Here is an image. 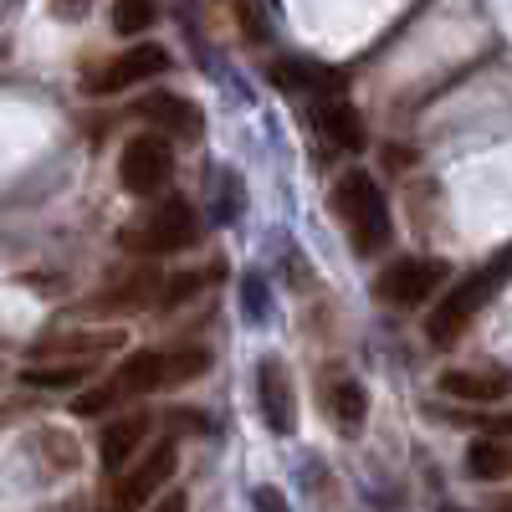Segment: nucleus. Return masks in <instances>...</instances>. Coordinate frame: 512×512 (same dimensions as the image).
<instances>
[{
	"label": "nucleus",
	"mask_w": 512,
	"mask_h": 512,
	"mask_svg": "<svg viewBox=\"0 0 512 512\" xmlns=\"http://www.w3.org/2000/svg\"><path fill=\"white\" fill-rule=\"evenodd\" d=\"M441 282H446V262H436V256H400V262L379 272L374 297L390 308H420Z\"/></svg>",
	"instance_id": "nucleus-6"
},
{
	"label": "nucleus",
	"mask_w": 512,
	"mask_h": 512,
	"mask_svg": "<svg viewBox=\"0 0 512 512\" xmlns=\"http://www.w3.org/2000/svg\"><path fill=\"white\" fill-rule=\"evenodd\" d=\"M154 16H159L154 0H113V31H118V36H139V31H149Z\"/></svg>",
	"instance_id": "nucleus-21"
},
{
	"label": "nucleus",
	"mask_w": 512,
	"mask_h": 512,
	"mask_svg": "<svg viewBox=\"0 0 512 512\" xmlns=\"http://www.w3.org/2000/svg\"><path fill=\"white\" fill-rule=\"evenodd\" d=\"M497 512H512V497H502V502H497Z\"/></svg>",
	"instance_id": "nucleus-26"
},
{
	"label": "nucleus",
	"mask_w": 512,
	"mask_h": 512,
	"mask_svg": "<svg viewBox=\"0 0 512 512\" xmlns=\"http://www.w3.org/2000/svg\"><path fill=\"white\" fill-rule=\"evenodd\" d=\"M169 72V52L154 47V41H134L123 57H113L108 67L88 72L82 77V93H93V98H108V93H128V88H139V82H154Z\"/></svg>",
	"instance_id": "nucleus-5"
},
{
	"label": "nucleus",
	"mask_w": 512,
	"mask_h": 512,
	"mask_svg": "<svg viewBox=\"0 0 512 512\" xmlns=\"http://www.w3.org/2000/svg\"><path fill=\"white\" fill-rule=\"evenodd\" d=\"M466 472H472L477 482L512 477V441H472L466 446Z\"/></svg>",
	"instance_id": "nucleus-16"
},
{
	"label": "nucleus",
	"mask_w": 512,
	"mask_h": 512,
	"mask_svg": "<svg viewBox=\"0 0 512 512\" xmlns=\"http://www.w3.org/2000/svg\"><path fill=\"white\" fill-rule=\"evenodd\" d=\"M31 390H77L82 379H88V364H31L26 374H21Z\"/></svg>",
	"instance_id": "nucleus-19"
},
{
	"label": "nucleus",
	"mask_w": 512,
	"mask_h": 512,
	"mask_svg": "<svg viewBox=\"0 0 512 512\" xmlns=\"http://www.w3.org/2000/svg\"><path fill=\"white\" fill-rule=\"evenodd\" d=\"M139 113H144L154 128H164V134H175V139H200V128H205L200 108H195L190 98H180V93H149V98L139 103Z\"/></svg>",
	"instance_id": "nucleus-11"
},
{
	"label": "nucleus",
	"mask_w": 512,
	"mask_h": 512,
	"mask_svg": "<svg viewBox=\"0 0 512 512\" xmlns=\"http://www.w3.org/2000/svg\"><path fill=\"white\" fill-rule=\"evenodd\" d=\"M323 405H328V420L338 425L344 436H359L364 431V420H369V395H364V384L354 374H328L323 379Z\"/></svg>",
	"instance_id": "nucleus-9"
},
{
	"label": "nucleus",
	"mask_w": 512,
	"mask_h": 512,
	"mask_svg": "<svg viewBox=\"0 0 512 512\" xmlns=\"http://www.w3.org/2000/svg\"><path fill=\"white\" fill-rule=\"evenodd\" d=\"M205 287V272H175V277H159V292H154V308L159 313H175L185 308L190 297Z\"/></svg>",
	"instance_id": "nucleus-18"
},
{
	"label": "nucleus",
	"mask_w": 512,
	"mask_h": 512,
	"mask_svg": "<svg viewBox=\"0 0 512 512\" xmlns=\"http://www.w3.org/2000/svg\"><path fill=\"white\" fill-rule=\"evenodd\" d=\"M128 338H123V328H82V333H62V338H52V344H41V354H113V349H123Z\"/></svg>",
	"instance_id": "nucleus-17"
},
{
	"label": "nucleus",
	"mask_w": 512,
	"mask_h": 512,
	"mask_svg": "<svg viewBox=\"0 0 512 512\" xmlns=\"http://www.w3.org/2000/svg\"><path fill=\"white\" fill-rule=\"evenodd\" d=\"M175 466H180V446L175 441H159V446H149L144 451V461L128 472L118 487H113V497H108V507L103 512H139L169 477H175Z\"/></svg>",
	"instance_id": "nucleus-7"
},
{
	"label": "nucleus",
	"mask_w": 512,
	"mask_h": 512,
	"mask_svg": "<svg viewBox=\"0 0 512 512\" xmlns=\"http://www.w3.org/2000/svg\"><path fill=\"white\" fill-rule=\"evenodd\" d=\"M333 216L344 221L359 256H374L390 241V200H384L379 180L364 175V169H349V175L333 185Z\"/></svg>",
	"instance_id": "nucleus-1"
},
{
	"label": "nucleus",
	"mask_w": 512,
	"mask_h": 512,
	"mask_svg": "<svg viewBox=\"0 0 512 512\" xmlns=\"http://www.w3.org/2000/svg\"><path fill=\"white\" fill-rule=\"evenodd\" d=\"M154 512H190V497H185V492H164V497L154 502Z\"/></svg>",
	"instance_id": "nucleus-25"
},
{
	"label": "nucleus",
	"mask_w": 512,
	"mask_h": 512,
	"mask_svg": "<svg viewBox=\"0 0 512 512\" xmlns=\"http://www.w3.org/2000/svg\"><path fill=\"white\" fill-rule=\"evenodd\" d=\"M256 405H262V415H267V425L277 436L297 431V400H292V379H287L282 359H262V364H256Z\"/></svg>",
	"instance_id": "nucleus-8"
},
{
	"label": "nucleus",
	"mask_w": 512,
	"mask_h": 512,
	"mask_svg": "<svg viewBox=\"0 0 512 512\" xmlns=\"http://www.w3.org/2000/svg\"><path fill=\"white\" fill-rule=\"evenodd\" d=\"M251 502H256V512H292V507H287V497H282L277 487H256V492H251Z\"/></svg>",
	"instance_id": "nucleus-23"
},
{
	"label": "nucleus",
	"mask_w": 512,
	"mask_h": 512,
	"mask_svg": "<svg viewBox=\"0 0 512 512\" xmlns=\"http://www.w3.org/2000/svg\"><path fill=\"white\" fill-rule=\"evenodd\" d=\"M169 175H175V149L159 134H134L118 149V185L134 200H154L169 190Z\"/></svg>",
	"instance_id": "nucleus-4"
},
{
	"label": "nucleus",
	"mask_w": 512,
	"mask_h": 512,
	"mask_svg": "<svg viewBox=\"0 0 512 512\" xmlns=\"http://www.w3.org/2000/svg\"><path fill=\"white\" fill-rule=\"evenodd\" d=\"M144 436H149V415H118L98 441V456H103L108 472H123V466L134 461V451L144 446Z\"/></svg>",
	"instance_id": "nucleus-12"
},
{
	"label": "nucleus",
	"mask_w": 512,
	"mask_h": 512,
	"mask_svg": "<svg viewBox=\"0 0 512 512\" xmlns=\"http://www.w3.org/2000/svg\"><path fill=\"white\" fill-rule=\"evenodd\" d=\"M507 267H512V262L482 267V272H472V277H466V282H461L456 292H446L441 303H436V313L425 318V338H431L436 349H451L456 338L466 333V323L477 318V308H482L487 297H492V292H497V287L507 282Z\"/></svg>",
	"instance_id": "nucleus-3"
},
{
	"label": "nucleus",
	"mask_w": 512,
	"mask_h": 512,
	"mask_svg": "<svg viewBox=\"0 0 512 512\" xmlns=\"http://www.w3.org/2000/svg\"><path fill=\"white\" fill-rule=\"evenodd\" d=\"M113 400H118V390H113V384H98V390H82V395L72 400V410H77V415H103Z\"/></svg>",
	"instance_id": "nucleus-22"
},
{
	"label": "nucleus",
	"mask_w": 512,
	"mask_h": 512,
	"mask_svg": "<svg viewBox=\"0 0 512 512\" xmlns=\"http://www.w3.org/2000/svg\"><path fill=\"white\" fill-rule=\"evenodd\" d=\"M441 395L472 400V405H497V400L512 395V374L507 369H446L441 374Z\"/></svg>",
	"instance_id": "nucleus-10"
},
{
	"label": "nucleus",
	"mask_w": 512,
	"mask_h": 512,
	"mask_svg": "<svg viewBox=\"0 0 512 512\" xmlns=\"http://www.w3.org/2000/svg\"><path fill=\"white\" fill-rule=\"evenodd\" d=\"M205 369H210V354L205 349H175V354H164V390L200 379Z\"/></svg>",
	"instance_id": "nucleus-20"
},
{
	"label": "nucleus",
	"mask_w": 512,
	"mask_h": 512,
	"mask_svg": "<svg viewBox=\"0 0 512 512\" xmlns=\"http://www.w3.org/2000/svg\"><path fill=\"white\" fill-rule=\"evenodd\" d=\"M113 390L118 395H154V390H164V354H154V349L128 354L118 364V374H113Z\"/></svg>",
	"instance_id": "nucleus-14"
},
{
	"label": "nucleus",
	"mask_w": 512,
	"mask_h": 512,
	"mask_svg": "<svg viewBox=\"0 0 512 512\" xmlns=\"http://www.w3.org/2000/svg\"><path fill=\"white\" fill-rule=\"evenodd\" d=\"M88 11H93V0H52V16L57 21H82Z\"/></svg>",
	"instance_id": "nucleus-24"
},
{
	"label": "nucleus",
	"mask_w": 512,
	"mask_h": 512,
	"mask_svg": "<svg viewBox=\"0 0 512 512\" xmlns=\"http://www.w3.org/2000/svg\"><path fill=\"white\" fill-rule=\"evenodd\" d=\"M318 128H323V139L338 144L344 154H359L364 149V123L349 103H338V98H323L318 103Z\"/></svg>",
	"instance_id": "nucleus-15"
},
{
	"label": "nucleus",
	"mask_w": 512,
	"mask_h": 512,
	"mask_svg": "<svg viewBox=\"0 0 512 512\" xmlns=\"http://www.w3.org/2000/svg\"><path fill=\"white\" fill-rule=\"evenodd\" d=\"M195 241H200V221H195V205L185 195L154 200L144 216L123 231V246L139 251V256H169V251H185Z\"/></svg>",
	"instance_id": "nucleus-2"
},
{
	"label": "nucleus",
	"mask_w": 512,
	"mask_h": 512,
	"mask_svg": "<svg viewBox=\"0 0 512 512\" xmlns=\"http://www.w3.org/2000/svg\"><path fill=\"white\" fill-rule=\"evenodd\" d=\"M159 277H164V272H154V267H134V272H123V277H118V282L98 297V308L128 313V308H144V303H154Z\"/></svg>",
	"instance_id": "nucleus-13"
},
{
	"label": "nucleus",
	"mask_w": 512,
	"mask_h": 512,
	"mask_svg": "<svg viewBox=\"0 0 512 512\" xmlns=\"http://www.w3.org/2000/svg\"><path fill=\"white\" fill-rule=\"evenodd\" d=\"M451 512H456V507H451Z\"/></svg>",
	"instance_id": "nucleus-27"
}]
</instances>
